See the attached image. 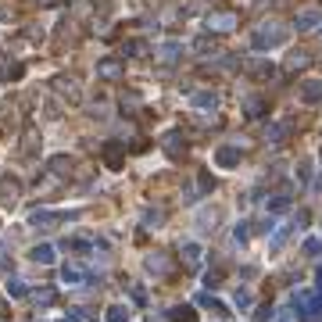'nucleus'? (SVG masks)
Returning a JSON list of instances; mask_svg holds the SVG:
<instances>
[{"mask_svg":"<svg viewBox=\"0 0 322 322\" xmlns=\"http://www.w3.org/2000/svg\"><path fill=\"white\" fill-rule=\"evenodd\" d=\"M147 269L150 272H165L169 265H165V258H147Z\"/></svg>","mask_w":322,"mask_h":322,"instance_id":"f8f14e48","label":"nucleus"},{"mask_svg":"<svg viewBox=\"0 0 322 322\" xmlns=\"http://www.w3.org/2000/svg\"><path fill=\"white\" fill-rule=\"evenodd\" d=\"M301 93H304V100H318V97H322V86H318V83H308Z\"/></svg>","mask_w":322,"mask_h":322,"instance_id":"9d476101","label":"nucleus"},{"mask_svg":"<svg viewBox=\"0 0 322 322\" xmlns=\"http://www.w3.org/2000/svg\"><path fill=\"white\" fill-rule=\"evenodd\" d=\"M8 294H15V297H22V294H25V287H22V283H8Z\"/></svg>","mask_w":322,"mask_h":322,"instance_id":"2eb2a0df","label":"nucleus"},{"mask_svg":"<svg viewBox=\"0 0 322 322\" xmlns=\"http://www.w3.org/2000/svg\"><path fill=\"white\" fill-rule=\"evenodd\" d=\"M97 72H100V75H108V79H115L118 72H122V65H118V61H100V65H97Z\"/></svg>","mask_w":322,"mask_h":322,"instance_id":"423d86ee","label":"nucleus"},{"mask_svg":"<svg viewBox=\"0 0 322 322\" xmlns=\"http://www.w3.org/2000/svg\"><path fill=\"white\" fill-rule=\"evenodd\" d=\"M193 47H197L200 54H204V50H211V39H208V36H200V39H197V43H193Z\"/></svg>","mask_w":322,"mask_h":322,"instance_id":"4468645a","label":"nucleus"},{"mask_svg":"<svg viewBox=\"0 0 322 322\" xmlns=\"http://www.w3.org/2000/svg\"><path fill=\"white\" fill-rule=\"evenodd\" d=\"M236 22H240L236 11H211V15H208V29H219V32H229Z\"/></svg>","mask_w":322,"mask_h":322,"instance_id":"f03ea898","label":"nucleus"},{"mask_svg":"<svg viewBox=\"0 0 322 322\" xmlns=\"http://www.w3.org/2000/svg\"><path fill=\"white\" fill-rule=\"evenodd\" d=\"M304 65H308V58H304L301 50H297V54H290V61H287V68H304Z\"/></svg>","mask_w":322,"mask_h":322,"instance_id":"9b49d317","label":"nucleus"},{"mask_svg":"<svg viewBox=\"0 0 322 322\" xmlns=\"http://www.w3.org/2000/svg\"><path fill=\"white\" fill-rule=\"evenodd\" d=\"M32 258L43 261V265H50V261H54V247H50V244H39V247L32 251Z\"/></svg>","mask_w":322,"mask_h":322,"instance_id":"20e7f679","label":"nucleus"},{"mask_svg":"<svg viewBox=\"0 0 322 322\" xmlns=\"http://www.w3.org/2000/svg\"><path fill=\"white\" fill-rule=\"evenodd\" d=\"M318 22H322V15H318V11H301L294 25H297V29H315Z\"/></svg>","mask_w":322,"mask_h":322,"instance_id":"7ed1b4c3","label":"nucleus"},{"mask_svg":"<svg viewBox=\"0 0 322 322\" xmlns=\"http://www.w3.org/2000/svg\"><path fill=\"white\" fill-rule=\"evenodd\" d=\"M215 157H219V165H222V169H229V165H236V150H233V147H222V150H219Z\"/></svg>","mask_w":322,"mask_h":322,"instance_id":"39448f33","label":"nucleus"},{"mask_svg":"<svg viewBox=\"0 0 322 322\" xmlns=\"http://www.w3.org/2000/svg\"><path fill=\"white\" fill-rule=\"evenodd\" d=\"M179 50H183V47L172 39V43H165V47H161V58H165V61H176V58H179Z\"/></svg>","mask_w":322,"mask_h":322,"instance_id":"1a4fd4ad","label":"nucleus"},{"mask_svg":"<svg viewBox=\"0 0 322 322\" xmlns=\"http://www.w3.org/2000/svg\"><path fill=\"white\" fill-rule=\"evenodd\" d=\"M108 318H111V322H126V318H129V311H126V308H111V315H108Z\"/></svg>","mask_w":322,"mask_h":322,"instance_id":"ddd939ff","label":"nucleus"},{"mask_svg":"<svg viewBox=\"0 0 322 322\" xmlns=\"http://www.w3.org/2000/svg\"><path fill=\"white\" fill-rule=\"evenodd\" d=\"M247 72H254V75H272V65H269V61H247Z\"/></svg>","mask_w":322,"mask_h":322,"instance_id":"6e6552de","label":"nucleus"},{"mask_svg":"<svg viewBox=\"0 0 322 322\" xmlns=\"http://www.w3.org/2000/svg\"><path fill=\"white\" fill-rule=\"evenodd\" d=\"M287 29H279L276 22H269V25H261L258 32H254V47L258 50H265V47H279V43H287Z\"/></svg>","mask_w":322,"mask_h":322,"instance_id":"f257e3e1","label":"nucleus"},{"mask_svg":"<svg viewBox=\"0 0 322 322\" xmlns=\"http://www.w3.org/2000/svg\"><path fill=\"white\" fill-rule=\"evenodd\" d=\"M215 104H219L215 93H197V97H193V108H215Z\"/></svg>","mask_w":322,"mask_h":322,"instance_id":"0eeeda50","label":"nucleus"}]
</instances>
